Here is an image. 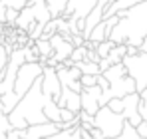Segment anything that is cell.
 Returning a JSON list of instances; mask_svg holds the SVG:
<instances>
[{
  "mask_svg": "<svg viewBox=\"0 0 147 139\" xmlns=\"http://www.w3.org/2000/svg\"><path fill=\"white\" fill-rule=\"evenodd\" d=\"M42 90H44V93H46L48 97H52L54 101L60 99L64 86H62V82H60V78H58L56 68L44 66V74H42Z\"/></svg>",
  "mask_w": 147,
  "mask_h": 139,
  "instance_id": "7",
  "label": "cell"
},
{
  "mask_svg": "<svg viewBox=\"0 0 147 139\" xmlns=\"http://www.w3.org/2000/svg\"><path fill=\"white\" fill-rule=\"evenodd\" d=\"M125 125H127V119H125L121 113H115L109 105L99 107V111L96 113V127L103 133L105 139L121 135Z\"/></svg>",
  "mask_w": 147,
  "mask_h": 139,
  "instance_id": "3",
  "label": "cell"
},
{
  "mask_svg": "<svg viewBox=\"0 0 147 139\" xmlns=\"http://www.w3.org/2000/svg\"><path fill=\"white\" fill-rule=\"evenodd\" d=\"M0 4H4L6 8H14V10H22V8H26L28 6V0H2Z\"/></svg>",
  "mask_w": 147,
  "mask_h": 139,
  "instance_id": "23",
  "label": "cell"
},
{
  "mask_svg": "<svg viewBox=\"0 0 147 139\" xmlns=\"http://www.w3.org/2000/svg\"><path fill=\"white\" fill-rule=\"evenodd\" d=\"M98 2L99 0H68L66 12L62 16L68 20H86L90 12L98 6Z\"/></svg>",
  "mask_w": 147,
  "mask_h": 139,
  "instance_id": "6",
  "label": "cell"
},
{
  "mask_svg": "<svg viewBox=\"0 0 147 139\" xmlns=\"http://www.w3.org/2000/svg\"><path fill=\"white\" fill-rule=\"evenodd\" d=\"M34 24H36V18H34V10H32L30 6L22 8V10H20V14H18V20H16V28L28 34V30H30Z\"/></svg>",
  "mask_w": 147,
  "mask_h": 139,
  "instance_id": "12",
  "label": "cell"
},
{
  "mask_svg": "<svg viewBox=\"0 0 147 139\" xmlns=\"http://www.w3.org/2000/svg\"><path fill=\"white\" fill-rule=\"evenodd\" d=\"M117 16L119 22L111 30L109 40L113 44H127L139 48L147 36V0L129 10H121Z\"/></svg>",
  "mask_w": 147,
  "mask_h": 139,
  "instance_id": "1",
  "label": "cell"
},
{
  "mask_svg": "<svg viewBox=\"0 0 147 139\" xmlns=\"http://www.w3.org/2000/svg\"><path fill=\"white\" fill-rule=\"evenodd\" d=\"M46 4H48V8H50L52 18H60V16L66 12V4H68V0H46Z\"/></svg>",
  "mask_w": 147,
  "mask_h": 139,
  "instance_id": "17",
  "label": "cell"
},
{
  "mask_svg": "<svg viewBox=\"0 0 147 139\" xmlns=\"http://www.w3.org/2000/svg\"><path fill=\"white\" fill-rule=\"evenodd\" d=\"M84 139H92V137H90V133H86V131H84ZM111 139H139V133H137V129H135L133 125H129V123H127L121 135L111 137Z\"/></svg>",
  "mask_w": 147,
  "mask_h": 139,
  "instance_id": "20",
  "label": "cell"
},
{
  "mask_svg": "<svg viewBox=\"0 0 147 139\" xmlns=\"http://www.w3.org/2000/svg\"><path fill=\"white\" fill-rule=\"evenodd\" d=\"M139 101H141V93L135 92V93L125 95V97H119V99H111L107 105H109L115 113H121V115L127 119L129 125L137 127V125L143 121V117L139 115Z\"/></svg>",
  "mask_w": 147,
  "mask_h": 139,
  "instance_id": "4",
  "label": "cell"
},
{
  "mask_svg": "<svg viewBox=\"0 0 147 139\" xmlns=\"http://www.w3.org/2000/svg\"><path fill=\"white\" fill-rule=\"evenodd\" d=\"M125 70H127V76L135 80V86H137V93H141L143 90H147V54L139 52L135 56H125L121 62Z\"/></svg>",
  "mask_w": 147,
  "mask_h": 139,
  "instance_id": "5",
  "label": "cell"
},
{
  "mask_svg": "<svg viewBox=\"0 0 147 139\" xmlns=\"http://www.w3.org/2000/svg\"><path fill=\"white\" fill-rule=\"evenodd\" d=\"M4 113V105H2V95H0V115Z\"/></svg>",
  "mask_w": 147,
  "mask_h": 139,
  "instance_id": "30",
  "label": "cell"
},
{
  "mask_svg": "<svg viewBox=\"0 0 147 139\" xmlns=\"http://www.w3.org/2000/svg\"><path fill=\"white\" fill-rule=\"evenodd\" d=\"M58 105L70 109V111H74V113H80V111H82V93L74 92V90H70V88H64L60 99H58Z\"/></svg>",
  "mask_w": 147,
  "mask_h": 139,
  "instance_id": "11",
  "label": "cell"
},
{
  "mask_svg": "<svg viewBox=\"0 0 147 139\" xmlns=\"http://www.w3.org/2000/svg\"><path fill=\"white\" fill-rule=\"evenodd\" d=\"M48 139H84V129L80 125L72 127V129H62V131H58L56 135H52Z\"/></svg>",
  "mask_w": 147,
  "mask_h": 139,
  "instance_id": "16",
  "label": "cell"
},
{
  "mask_svg": "<svg viewBox=\"0 0 147 139\" xmlns=\"http://www.w3.org/2000/svg\"><path fill=\"white\" fill-rule=\"evenodd\" d=\"M101 76L111 84V82H117V80L125 78V76H127V70H125L123 64H113L111 68H107L105 72H101Z\"/></svg>",
  "mask_w": 147,
  "mask_h": 139,
  "instance_id": "14",
  "label": "cell"
},
{
  "mask_svg": "<svg viewBox=\"0 0 147 139\" xmlns=\"http://www.w3.org/2000/svg\"><path fill=\"white\" fill-rule=\"evenodd\" d=\"M44 115L48 117V121H52V123H62V107L58 105V101H54L50 97L46 107H44Z\"/></svg>",
  "mask_w": 147,
  "mask_h": 139,
  "instance_id": "13",
  "label": "cell"
},
{
  "mask_svg": "<svg viewBox=\"0 0 147 139\" xmlns=\"http://www.w3.org/2000/svg\"><path fill=\"white\" fill-rule=\"evenodd\" d=\"M56 72H58V78H60V82H62L64 88H70L74 92L82 93V90H84V86H82V82H80L82 72L76 68V66L68 68L66 64H58V66H56Z\"/></svg>",
  "mask_w": 147,
  "mask_h": 139,
  "instance_id": "8",
  "label": "cell"
},
{
  "mask_svg": "<svg viewBox=\"0 0 147 139\" xmlns=\"http://www.w3.org/2000/svg\"><path fill=\"white\" fill-rule=\"evenodd\" d=\"M80 82H82V86H84V88H94V86H98V76H88V74H82Z\"/></svg>",
  "mask_w": 147,
  "mask_h": 139,
  "instance_id": "24",
  "label": "cell"
},
{
  "mask_svg": "<svg viewBox=\"0 0 147 139\" xmlns=\"http://www.w3.org/2000/svg\"><path fill=\"white\" fill-rule=\"evenodd\" d=\"M101 93L103 90L99 86H94V88H84L82 90V109L90 115H96L101 107Z\"/></svg>",
  "mask_w": 147,
  "mask_h": 139,
  "instance_id": "10",
  "label": "cell"
},
{
  "mask_svg": "<svg viewBox=\"0 0 147 139\" xmlns=\"http://www.w3.org/2000/svg\"><path fill=\"white\" fill-rule=\"evenodd\" d=\"M20 131V137L22 139H48L52 135H56L60 129L58 123H52V121H46V123H38V125H30L26 129H18Z\"/></svg>",
  "mask_w": 147,
  "mask_h": 139,
  "instance_id": "9",
  "label": "cell"
},
{
  "mask_svg": "<svg viewBox=\"0 0 147 139\" xmlns=\"http://www.w3.org/2000/svg\"><path fill=\"white\" fill-rule=\"evenodd\" d=\"M86 58H88V48L86 46H78V48H74V54H72V64L76 66L78 62H86Z\"/></svg>",
  "mask_w": 147,
  "mask_h": 139,
  "instance_id": "22",
  "label": "cell"
},
{
  "mask_svg": "<svg viewBox=\"0 0 147 139\" xmlns=\"http://www.w3.org/2000/svg\"><path fill=\"white\" fill-rule=\"evenodd\" d=\"M76 68L80 70L82 74H88V76H99L101 74V68L96 62H78Z\"/></svg>",
  "mask_w": 147,
  "mask_h": 139,
  "instance_id": "18",
  "label": "cell"
},
{
  "mask_svg": "<svg viewBox=\"0 0 147 139\" xmlns=\"http://www.w3.org/2000/svg\"><path fill=\"white\" fill-rule=\"evenodd\" d=\"M48 95L42 90V78L32 86V90L20 99V103L8 113V121L12 129H26L30 125L46 123L48 117L44 115V107L48 103Z\"/></svg>",
  "mask_w": 147,
  "mask_h": 139,
  "instance_id": "2",
  "label": "cell"
},
{
  "mask_svg": "<svg viewBox=\"0 0 147 139\" xmlns=\"http://www.w3.org/2000/svg\"><path fill=\"white\" fill-rule=\"evenodd\" d=\"M135 129H137L139 137H145V139H147V121H141V123H139Z\"/></svg>",
  "mask_w": 147,
  "mask_h": 139,
  "instance_id": "27",
  "label": "cell"
},
{
  "mask_svg": "<svg viewBox=\"0 0 147 139\" xmlns=\"http://www.w3.org/2000/svg\"><path fill=\"white\" fill-rule=\"evenodd\" d=\"M139 115L143 117V121H147V90L141 92V101H139Z\"/></svg>",
  "mask_w": 147,
  "mask_h": 139,
  "instance_id": "25",
  "label": "cell"
},
{
  "mask_svg": "<svg viewBox=\"0 0 147 139\" xmlns=\"http://www.w3.org/2000/svg\"><path fill=\"white\" fill-rule=\"evenodd\" d=\"M139 52H143V54H147V36H145V40H143V44L139 46Z\"/></svg>",
  "mask_w": 147,
  "mask_h": 139,
  "instance_id": "29",
  "label": "cell"
},
{
  "mask_svg": "<svg viewBox=\"0 0 147 139\" xmlns=\"http://www.w3.org/2000/svg\"><path fill=\"white\" fill-rule=\"evenodd\" d=\"M139 139H145V137H139Z\"/></svg>",
  "mask_w": 147,
  "mask_h": 139,
  "instance_id": "31",
  "label": "cell"
},
{
  "mask_svg": "<svg viewBox=\"0 0 147 139\" xmlns=\"http://www.w3.org/2000/svg\"><path fill=\"white\" fill-rule=\"evenodd\" d=\"M18 10H14V8H8L6 10V24H10V26H16V20H18Z\"/></svg>",
  "mask_w": 147,
  "mask_h": 139,
  "instance_id": "26",
  "label": "cell"
},
{
  "mask_svg": "<svg viewBox=\"0 0 147 139\" xmlns=\"http://www.w3.org/2000/svg\"><path fill=\"white\" fill-rule=\"evenodd\" d=\"M125 56H127V44H115L113 50L109 52V56H107L105 60L113 66V64H121Z\"/></svg>",
  "mask_w": 147,
  "mask_h": 139,
  "instance_id": "15",
  "label": "cell"
},
{
  "mask_svg": "<svg viewBox=\"0 0 147 139\" xmlns=\"http://www.w3.org/2000/svg\"><path fill=\"white\" fill-rule=\"evenodd\" d=\"M78 115H80V127H82L84 131H92V129L96 127V115H90V113H86L84 109H82Z\"/></svg>",
  "mask_w": 147,
  "mask_h": 139,
  "instance_id": "19",
  "label": "cell"
},
{
  "mask_svg": "<svg viewBox=\"0 0 147 139\" xmlns=\"http://www.w3.org/2000/svg\"><path fill=\"white\" fill-rule=\"evenodd\" d=\"M113 46H115V44H113L111 40H105V42H101V44L96 46V52H98L99 58L103 60V58H107V56H109V52L113 50Z\"/></svg>",
  "mask_w": 147,
  "mask_h": 139,
  "instance_id": "21",
  "label": "cell"
},
{
  "mask_svg": "<svg viewBox=\"0 0 147 139\" xmlns=\"http://www.w3.org/2000/svg\"><path fill=\"white\" fill-rule=\"evenodd\" d=\"M98 86H99V88H101V90H103V92H105V90L109 88V82H107V80H105V78H103L101 74H99V76H98Z\"/></svg>",
  "mask_w": 147,
  "mask_h": 139,
  "instance_id": "28",
  "label": "cell"
}]
</instances>
